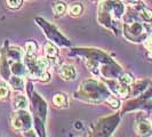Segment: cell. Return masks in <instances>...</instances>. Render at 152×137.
Returning a JSON list of instances; mask_svg holds the SVG:
<instances>
[{
    "label": "cell",
    "mask_w": 152,
    "mask_h": 137,
    "mask_svg": "<svg viewBox=\"0 0 152 137\" xmlns=\"http://www.w3.org/2000/svg\"><path fill=\"white\" fill-rule=\"evenodd\" d=\"M107 103H109V104H111V106L114 107V109L119 107V101L113 98V97H110V98L107 99Z\"/></svg>",
    "instance_id": "9a60e30c"
},
{
    "label": "cell",
    "mask_w": 152,
    "mask_h": 137,
    "mask_svg": "<svg viewBox=\"0 0 152 137\" xmlns=\"http://www.w3.org/2000/svg\"><path fill=\"white\" fill-rule=\"evenodd\" d=\"M54 12L56 15H62L66 12V5L64 2H57L55 6H54Z\"/></svg>",
    "instance_id": "9c48e42d"
},
{
    "label": "cell",
    "mask_w": 152,
    "mask_h": 137,
    "mask_svg": "<svg viewBox=\"0 0 152 137\" xmlns=\"http://www.w3.org/2000/svg\"><path fill=\"white\" fill-rule=\"evenodd\" d=\"M36 65H37V68L40 71H46L48 68V66H49V62L47 61L46 58H44V57H40V58H38L36 61Z\"/></svg>",
    "instance_id": "ba28073f"
},
{
    "label": "cell",
    "mask_w": 152,
    "mask_h": 137,
    "mask_svg": "<svg viewBox=\"0 0 152 137\" xmlns=\"http://www.w3.org/2000/svg\"><path fill=\"white\" fill-rule=\"evenodd\" d=\"M69 12H70L71 15H73V16L80 15V14L83 13V6H81L80 4H73V5L70 6Z\"/></svg>",
    "instance_id": "52a82bcc"
},
{
    "label": "cell",
    "mask_w": 152,
    "mask_h": 137,
    "mask_svg": "<svg viewBox=\"0 0 152 137\" xmlns=\"http://www.w3.org/2000/svg\"><path fill=\"white\" fill-rule=\"evenodd\" d=\"M9 95V87L5 84H0V98H6Z\"/></svg>",
    "instance_id": "8fae6325"
},
{
    "label": "cell",
    "mask_w": 152,
    "mask_h": 137,
    "mask_svg": "<svg viewBox=\"0 0 152 137\" xmlns=\"http://www.w3.org/2000/svg\"><path fill=\"white\" fill-rule=\"evenodd\" d=\"M120 81L124 82L125 85H130L133 82V78H132L129 74H124V76L120 78Z\"/></svg>",
    "instance_id": "5bb4252c"
},
{
    "label": "cell",
    "mask_w": 152,
    "mask_h": 137,
    "mask_svg": "<svg viewBox=\"0 0 152 137\" xmlns=\"http://www.w3.org/2000/svg\"><path fill=\"white\" fill-rule=\"evenodd\" d=\"M151 125L150 122L146 121V120H142V121L137 122L136 125V131L138 135H142V136H145V135H150L151 133Z\"/></svg>",
    "instance_id": "3957f363"
},
{
    "label": "cell",
    "mask_w": 152,
    "mask_h": 137,
    "mask_svg": "<svg viewBox=\"0 0 152 137\" xmlns=\"http://www.w3.org/2000/svg\"><path fill=\"white\" fill-rule=\"evenodd\" d=\"M13 104H14V107L16 110H24L28 106V101H26V97L23 96V95H17L14 101H13Z\"/></svg>",
    "instance_id": "277c9868"
},
{
    "label": "cell",
    "mask_w": 152,
    "mask_h": 137,
    "mask_svg": "<svg viewBox=\"0 0 152 137\" xmlns=\"http://www.w3.org/2000/svg\"><path fill=\"white\" fill-rule=\"evenodd\" d=\"M146 47L150 49L152 52V39H150V40H148V44H146Z\"/></svg>",
    "instance_id": "2e32d148"
},
{
    "label": "cell",
    "mask_w": 152,
    "mask_h": 137,
    "mask_svg": "<svg viewBox=\"0 0 152 137\" xmlns=\"http://www.w3.org/2000/svg\"><path fill=\"white\" fill-rule=\"evenodd\" d=\"M25 49H26V54L28 55H34V54L37 53V46L36 44H33V42H28L26 46H25Z\"/></svg>",
    "instance_id": "30bf717a"
},
{
    "label": "cell",
    "mask_w": 152,
    "mask_h": 137,
    "mask_svg": "<svg viewBox=\"0 0 152 137\" xmlns=\"http://www.w3.org/2000/svg\"><path fill=\"white\" fill-rule=\"evenodd\" d=\"M60 74H61V77L64 80H73V79H76L77 76L76 68H73L72 65L65 64V65H63L61 68Z\"/></svg>",
    "instance_id": "7a4b0ae2"
},
{
    "label": "cell",
    "mask_w": 152,
    "mask_h": 137,
    "mask_svg": "<svg viewBox=\"0 0 152 137\" xmlns=\"http://www.w3.org/2000/svg\"><path fill=\"white\" fill-rule=\"evenodd\" d=\"M117 93L119 94V96L121 97H127L129 95V88L127 86H120L118 89H117Z\"/></svg>",
    "instance_id": "7c38bea8"
},
{
    "label": "cell",
    "mask_w": 152,
    "mask_h": 137,
    "mask_svg": "<svg viewBox=\"0 0 152 137\" xmlns=\"http://www.w3.org/2000/svg\"><path fill=\"white\" fill-rule=\"evenodd\" d=\"M22 4V0H7V6L9 8H18Z\"/></svg>",
    "instance_id": "4fadbf2b"
},
{
    "label": "cell",
    "mask_w": 152,
    "mask_h": 137,
    "mask_svg": "<svg viewBox=\"0 0 152 137\" xmlns=\"http://www.w3.org/2000/svg\"><path fill=\"white\" fill-rule=\"evenodd\" d=\"M53 103L55 104V106H57V107L66 106L68 101H66L65 95H63V94H57V95H55L53 97Z\"/></svg>",
    "instance_id": "5b68a950"
},
{
    "label": "cell",
    "mask_w": 152,
    "mask_h": 137,
    "mask_svg": "<svg viewBox=\"0 0 152 137\" xmlns=\"http://www.w3.org/2000/svg\"><path fill=\"white\" fill-rule=\"evenodd\" d=\"M13 126L15 129H25V128H29L31 126V117L29 115V113L24 112V111H20L13 115Z\"/></svg>",
    "instance_id": "6da1fadb"
},
{
    "label": "cell",
    "mask_w": 152,
    "mask_h": 137,
    "mask_svg": "<svg viewBox=\"0 0 152 137\" xmlns=\"http://www.w3.org/2000/svg\"><path fill=\"white\" fill-rule=\"evenodd\" d=\"M45 53L48 57H55L58 53V50L52 42H47L45 46Z\"/></svg>",
    "instance_id": "8992f818"
},
{
    "label": "cell",
    "mask_w": 152,
    "mask_h": 137,
    "mask_svg": "<svg viewBox=\"0 0 152 137\" xmlns=\"http://www.w3.org/2000/svg\"><path fill=\"white\" fill-rule=\"evenodd\" d=\"M129 1H132V2H135V1H137V0H129Z\"/></svg>",
    "instance_id": "e0dca14e"
}]
</instances>
